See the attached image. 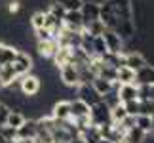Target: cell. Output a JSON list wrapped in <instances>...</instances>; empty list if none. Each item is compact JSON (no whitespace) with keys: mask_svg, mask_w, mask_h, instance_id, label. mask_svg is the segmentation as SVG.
Wrapping results in <instances>:
<instances>
[{"mask_svg":"<svg viewBox=\"0 0 154 143\" xmlns=\"http://www.w3.org/2000/svg\"><path fill=\"white\" fill-rule=\"evenodd\" d=\"M40 88H42V82H40L38 76L34 75H21L19 76V90L23 95H27V97H34V95H38Z\"/></svg>","mask_w":154,"mask_h":143,"instance_id":"1","label":"cell"},{"mask_svg":"<svg viewBox=\"0 0 154 143\" xmlns=\"http://www.w3.org/2000/svg\"><path fill=\"white\" fill-rule=\"evenodd\" d=\"M59 76H61V82L65 86H69V88H76L80 84L78 67H76L72 61H69V63H65V65L59 67Z\"/></svg>","mask_w":154,"mask_h":143,"instance_id":"2","label":"cell"},{"mask_svg":"<svg viewBox=\"0 0 154 143\" xmlns=\"http://www.w3.org/2000/svg\"><path fill=\"white\" fill-rule=\"evenodd\" d=\"M90 120L91 124H106V122H112L110 120V107L105 103V101H97L95 105L90 107Z\"/></svg>","mask_w":154,"mask_h":143,"instance_id":"3","label":"cell"},{"mask_svg":"<svg viewBox=\"0 0 154 143\" xmlns=\"http://www.w3.org/2000/svg\"><path fill=\"white\" fill-rule=\"evenodd\" d=\"M101 37L105 40V44H106V52H112V53H122L124 52V38L116 31L105 27V31L101 33Z\"/></svg>","mask_w":154,"mask_h":143,"instance_id":"4","label":"cell"},{"mask_svg":"<svg viewBox=\"0 0 154 143\" xmlns=\"http://www.w3.org/2000/svg\"><path fill=\"white\" fill-rule=\"evenodd\" d=\"M11 65H14V69H15V73L17 75H27L29 71L32 69V57L29 56L27 52H21V50H17L15 53V57H14V61H11Z\"/></svg>","mask_w":154,"mask_h":143,"instance_id":"5","label":"cell"},{"mask_svg":"<svg viewBox=\"0 0 154 143\" xmlns=\"http://www.w3.org/2000/svg\"><path fill=\"white\" fill-rule=\"evenodd\" d=\"M63 25L70 31H82L84 29V17L80 10H69L63 15Z\"/></svg>","mask_w":154,"mask_h":143,"instance_id":"6","label":"cell"},{"mask_svg":"<svg viewBox=\"0 0 154 143\" xmlns=\"http://www.w3.org/2000/svg\"><path fill=\"white\" fill-rule=\"evenodd\" d=\"M76 88H78L80 99H82V101H86V103L90 105V107H91V105H95L97 101H101V99H103L101 95H99L95 90H93V86H91V84H78Z\"/></svg>","mask_w":154,"mask_h":143,"instance_id":"7","label":"cell"},{"mask_svg":"<svg viewBox=\"0 0 154 143\" xmlns=\"http://www.w3.org/2000/svg\"><path fill=\"white\" fill-rule=\"evenodd\" d=\"M36 132H38L36 120H34V118H25V122L17 128V139H21V138L34 139V138H36Z\"/></svg>","mask_w":154,"mask_h":143,"instance_id":"8","label":"cell"},{"mask_svg":"<svg viewBox=\"0 0 154 143\" xmlns=\"http://www.w3.org/2000/svg\"><path fill=\"white\" fill-rule=\"evenodd\" d=\"M135 84H154V65L145 63L139 71H135Z\"/></svg>","mask_w":154,"mask_h":143,"instance_id":"9","label":"cell"},{"mask_svg":"<svg viewBox=\"0 0 154 143\" xmlns=\"http://www.w3.org/2000/svg\"><path fill=\"white\" fill-rule=\"evenodd\" d=\"M57 48H59V44H57V40H55V38L38 40V44H36V50H38V53H40L42 57H48V59H51L53 56H55Z\"/></svg>","mask_w":154,"mask_h":143,"instance_id":"10","label":"cell"},{"mask_svg":"<svg viewBox=\"0 0 154 143\" xmlns=\"http://www.w3.org/2000/svg\"><path fill=\"white\" fill-rule=\"evenodd\" d=\"M146 63V59L143 53H139V52H129V53H124V65L129 69H133V71H139L143 65Z\"/></svg>","mask_w":154,"mask_h":143,"instance_id":"11","label":"cell"},{"mask_svg":"<svg viewBox=\"0 0 154 143\" xmlns=\"http://www.w3.org/2000/svg\"><path fill=\"white\" fill-rule=\"evenodd\" d=\"M80 11H82V17H84V25L93 19H99V4L97 2H84Z\"/></svg>","mask_w":154,"mask_h":143,"instance_id":"12","label":"cell"},{"mask_svg":"<svg viewBox=\"0 0 154 143\" xmlns=\"http://www.w3.org/2000/svg\"><path fill=\"white\" fill-rule=\"evenodd\" d=\"M51 116L57 120H69L70 118V101H57L51 109Z\"/></svg>","mask_w":154,"mask_h":143,"instance_id":"13","label":"cell"},{"mask_svg":"<svg viewBox=\"0 0 154 143\" xmlns=\"http://www.w3.org/2000/svg\"><path fill=\"white\" fill-rule=\"evenodd\" d=\"M70 57H72V48H70V46H59L57 52H55V56H53L51 59H53V65L59 69L61 65L69 63Z\"/></svg>","mask_w":154,"mask_h":143,"instance_id":"14","label":"cell"},{"mask_svg":"<svg viewBox=\"0 0 154 143\" xmlns=\"http://www.w3.org/2000/svg\"><path fill=\"white\" fill-rule=\"evenodd\" d=\"M118 97L122 103L137 99V84H120L118 86Z\"/></svg>","mask_w":154,"mask_h":143,"instance_id":"15","label":"cell"},{"mask_svg":"<svg viewBox=\"0 0 154 143\" xmlns=\"http://www.w3.org/2000/svg\"><path fill=\"white\" fill-rule=\"evenodd\" d=\"M86 115H90V105L86 101H82L80 97L70 101V118H80Z\"/></svg>","mask_w":154,"mask_h":143,"instance_id":"16","label":"cell"},{"mask_svg":"<svg viewBox=\"0 0 154 143\" xmlns=\"http://www.w3.org/2000/svg\"><path fill=\"white\" fill-rule=\"evenodd\" d=\"M116 82L118 84H135V71L122 65L116 71Z\"/></svg>","mask_w":154,"mask_h":143,"instance_id":"17","label":"cell"},{"mask_svg":"<svg viewBox=\"0 0 154 143\" xmlns=\"http://www.w3.org/2000/svg\"><path fill=\"white\" fill-rule=\"evenodd\" d=\"M116 82V80H114ZM114 82L112 80H106V78H103V76H95V78L91 80V86H93V90H95L99 95H106L110 90H112V86H114Z\"/></svg>","mask_w":154,"mask_h":143,"instance_id":"18","label":"cell"},{"mask_svg":"<svg viewBox=\"0 0 154 143\" xmlns=\"http://www.w3.org/2000/svg\"><path fill=\"white\" fill-rule=\"evenodd\" d=\"M25 115H23L21 111H17V109H10V113H8V118H6V124L4 126H10V128H19L23 122H25Z\"/></svg>","mask_w":154,"mask_h":143,"instance_id":"19","label":"cell"},{"mask_svg":"<svg viewBox=\"0 0 154 143\" xmlns=\"http://www.w3.org/2000/svg\"><path fill=\"white\" fill-rule=\"evenodd\" d=\"M146 138V132L145 130H141L139 126H133V128H129L126 130V143H143Z\"/></svg>","mask_w":154,"mask_h":143,"instance_id":"20","label":"cell"},{"mask_svg":"<svg viewBox=\"0 0 154 143\" xmlns=\"http://www.w3.org/2000/svg\"><path fill=\"white\" fill-rule=\"evenodd\" d=\"M135 126H139L141 130H145L146 134H150L152 130V115H139L135 116Z\"/></svg>","mask_w":154,"mask_h":143,"instance_id":"21","label":"cell"},{"mask_svg":"<svg viewBox=\"0 0 154 143\" xmlns=\"http://www.w3.org/2000/svg\"><path fill=\"white\" fill-rule=\"evenodd\" d=\"M84 29L91 34V37H99V34L105 31V23H103L101 19H93V21H90V23H86Z\"/></svg>","mask_w":154,"mask_h":143,"instance_id":"22","label":"cell"},{"mask_svg":"<svg viewBox=\"0 0 154 143\" xmlns=\"http://www.w3.org/2000/svg\"><path fill=\"white\" fill-rule=\"evenodd\" d=\"M126 115H128V111H126V107H124V103H118L114 107H110V120L112 122H122Z\"/></svg>","mask_w":154,"mask_h":143,"instance_id":"23","label":"cell"},{"mask_svg":"<svg viewBox=\"0 0 154 143\" xmlns=\"http://www.w3.org/2000/svg\"><path fill=\"white\" fill-rule=\"evenodd\" d=\"M93 52H95V57H101L106 53V44H105L101 34H99V37H93Z\"/></svg>","mask_w":154,"mask_h":143,"instance_id":"24","label":"cell"},{"mask_svg":"<svg viewBox=\"0 0 154 143\" xmlns=\"http://www.w3.org/2000/svg\"><path fill=\"white\" fill-rule=\"evenodd\" d=\"M51 2H57V4H61L65 10H80L82 8V4H84V0H51Z\"/></svg>","mask_w":154,"mask_h":143,"instance_id":"25","label":"cell"},{"mask_svg":"<svg viewBox=\"0 0 154 143\" xmlns=\"http://www.w3.org/2000/svg\"><path fill=\"white\" fill-rule=\"evenodd\" d=\"M128 115H139V99H131V101H126L124 103Z\"/></svg>","mask_w":154,"mask_h":143,"instance_id":"26","label":"cell"},{"mask_svg":"<svg viewBox=\"0 0 154 143\" xmlns=\"http://www.w3.org/2000/svg\"><path fill=\"white\" fill-rule=\"evenodd\" d=\"M31 25H32V29L44 27V11H36V14H32V17H31Z\"/></svg>","mask_w":154,"mask_h":143,"instance_id":"27","label":"cell"},{"mask_svg":"<svg viewBox=\"0 0 154 143\" xmlns=\"http://www.w3.org/2000/svg\"><path fill=\"white\" fill-rule=\"evenodd\" d=\"M48 11H51V14L55 15V17H59V19H63V15H65V11H67V10H65L61 4H57V2H51Z\"/></svg>","mask_w":154,"mask_h":143,"instance_id":"28","label":"cell"},{"mask_svg":"<svg viewBox=\"0 0 154 143\" xmlns=\"http://www.w3.org/2000/svg\"><path fill=\"white\" fill-rule=\"evenodd\" d=\"M34 33H36V38L38 40H48V38H53V34L50 29H46V27H38V29H34Z\"/></svg>","mask_w":154,"mask_h":143,"instance_id":"29","label":"cell"},{"mask_svg":"<svg viewBox=\"0 0 154 143\" xmlns=\"http://www.w3.org/2000/svg\"><path fill=\"white\" fill-rule=\"evenodd\" d=\"M19 10H21V2H19V0H11L10 6H8V11H10V14H17Z\"/></svg>","mask_w":154,"mask_h":143,"instance_id":"30","label":"cell"},{"mask_svg":"<svg viewBox=\"0 0 154 143\" xmlns=\"http://www.w3.org/2000/svg\"><path fill=\"white\" fill-rule=\"evenodd\" d=\"M97 143H112V141H109V139H105V138H101V139H99Z\"/></svg>","mask_w":154,"mask_h":143,"instance_id":"31","label":"cell"},{"mask_svg":"<svg viewBox=\"0 0 154 143\" xmlns=\"http://www.w3.org/2000/svg\"><path fill=\"white\" fill-rule=\"evenodd\" d=\"M2 143H15V139H4Z\"/></svg>","mask_w":154,"mask_h":143,"instance_id":"32","label":"cell"}]
</instances>
